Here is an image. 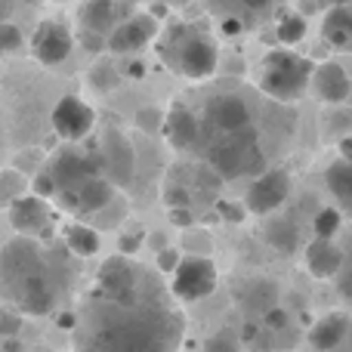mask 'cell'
<instances>
[{
	"label": "cell",
	"instance_id": "40",
	"mask_svg": "<svg viewBox=\"0 0 352 352\" xmlns=\"http://www.w3.org/2000/svg\"><path fill=\"white\" fill-rule=\"evenodd\" d=\"M340 155H343L346 161H352V133H349V136H343V140H340Z\"/></svg>",
	"mask_w": 352,
	"mask_h": 352
},
{
	"label": "cell",
	"instance_id": "13",
	"mask_svg": "<svg viewBox=\"0 0 352 352\" xmlns=\"http://www.w3.org/2000/svg\"><path fill=\"white\" fill-rule=\"evenodd\" d=\"M99 291L111 300H136L140 285H136V269L127 263V256H111L99 269Z\"/></svg>",
	"mask_w": 352,
	"mask_h": 352
},
{
	"label": "cell",
	"instance_id": "3",
	"mask_svg": "<svg viewBox=\"0 0 352 352\" xmlns=\"http://www.w3.org/2000/svg\"><path fill=\"white\" fill-rule=\"evenodd\" d=\"M161 56L176 74L188 80H204L217 72L219 50L207 31L192 22H176L161 37Z\"/></svg>",
	"mask_w": 352,
	"mask_h": 352
},
{
	"label": "cell",
	"instance_id": "6",
	"mask_svg": "<svg viewBox=\"0 0 352 352\" xmlns=\"http://www.w3.org/2000/svg\"><path fill=\"white\" fill-rule=\"evenodd\" d=\"M217 287V269L204 256H186L173 269V294L179 300H201Z\"/></svg>",
	"mask_w": 352,
	"mask_h": 352
},
{
	"label": "cell",
	"instance_id": "5",
	"mask_svg": "<svg viewBox=\"0 0 352 352\" xmlns=\"http://www.w3.org/2000/svg\"><path fill=\"white\" fill-rule=\"evenodd\" d=\"M309 78H312V62L291 53V50H272V53L263 56L260 90L266 96L278 99V102L297 99L306 90Z\"/></svg>",
	"mask_w": 352,
	"mask_h": 352
},
{
	"label": "cell",
	"instance_id": "31",
	"mask_svg": "<svg viewBox=\"0 0 352 352\" xmlns=\"http://www.w3.org/2000/svg\"><path fill=\"white\" fill-rule=\"evenodd\" d=\"M0 50H3V53L22 50V31H19L12 22H0Z\"/></svg>",
	"mask_w": 352,
	"mask_h": 352
},
{
	"label": "cell",
	"instance_id": "34",
	"mask_svg": "<svg viewBox=\"0 0 352 352\" xmlns=\"http://www.w3.org/2000/svg\"><path fill=\"white\" fill-rule=\"evenodd\" d=\"M263 324H266V328H269V334H272V331L287 328V312L281 309V306H272V309H269L266 316H263Z\"/></svg>",
	"mask_w": 352,
	"mask_h": 352
},
{
	"label": "cell",
	"instance_id": "41",
	"mask_svg": "<svg viewBox=\"0 0 352 352\" xmlns=\"http://www.w3.org/2000/svg\"><path fill=\"white\" fill-rule=\"evenodd\" d=\"M248 10H254V12H263V10H269V0H241Z\"/></svg>",
	"mask_w": 352,
	"mask_h": 352
},
{
	"label": "cell",
	"instance_id": "23",
	"mask_svg": "<svg viewBox=\"0 0 352 352\" xmlns=\"http://www.w3.org/2000/svg\"><path fill=\"white\" fill-rule=\"evenodd\" d=\"M80 25L84 31L109 34L115 28V0H87L80 10Z\"/></svg>",
	"mask_w": 352,
	"mask_h": 352
},
{
	"label": "cell",
	"instance_id": "16",
	"mask_svg": "<svg viewBox=\"0 0 352 352\" xmlns=\"http://www.w3.org/2000/svg\"><path fill=\"white\" fill-rule=\"evenodd\" d=\"M10 223L19 235H41L50 226V207L41 195H19L10 201Z\"/></svg>",
	"mask_w": 352,
	"mask_h": 352
},
{
	"label": "cell",
	"instance_id": "9",
	"mask_svg": "<svg viewBox=\"0 0 352 352\" xmlns=\"http://www.w3.org/2000/svg\"><path fill=\"white\" fill-rule=\"evenodd\" d=\"M50 173H53L56 186L62 188H78L84 179H90V176H99L102 173V158H93V155H84V152H72V148H62V152L53 155V161H50L47 167Z\"/></svg>",
	"mask_w": 352,
	"mask_h": 352
},
{
	"label": "cell",
	"instance_id": "42",
	"mask_svg": "<svg viewBox=\"0 0 352 352\" xmlns=\"http://www.w3.org/2000/svg\"><path fill=\"white\" fill-rule=\"evenodd\" d=\"M223 31H226V34H238V31H241V22H238V19H226Z\"/></svg>",
	"mask_w": 352,
	"mask_h": 352
},
{
	"label": "cell",
	"instance_id": "24",
	"mask_svg": "<svg viewBox=\"0 0 352 352\" xmlns=\"http://www.w3.org/2000/svg\"><path fill=\"white\" fill-rule=\"evenodd\" d=\"M65 244L74 256H96L99 254V232L93 226L72 223L65 229Z\"/></svg>",
	"mask_w": 352,
	"mask_h": 352
},
{
	"label": "cell",
	"instance_id": "28",
	"mask_svg": "<svg viewBox=\"0 0 352 352\" xmlns=\"http://www.w3.org/2000/svg\"><path fill=\"white\" fill-rule=\"evenodd\" d=\"M340 210H334V207H324V210L316 213V219H312V232H316V238H334L337 232H340Z\"/></svg>",
	"mask_w": 352,
	"mask_h": 352
},
{
	"label": "cell",
	"instance_id": "18",
	"mask_svg": "<svg viewBox=\"0 0 352 352\" xmlns=\"http://www.w3.org/2000/svg\"><path fill=\"white\" fill-rule=\"evenodd\" d=\"M164 133H167V142L182 152V148H192L201 140V124L188 109L176 105L170 115L164 118Z\"/></svg>",
	"mask_w": 352,
	"mask_h": 352
},
{
	"label": "cell",
	"instance_id": "7",
	"mask_svg": "<svg viewBox=\"0 0 352 352\" xmlns=\"http://www.w3.org/2000/svg\"><path fill=\"white\" fill-rule=\"evenodd\" d=\"M50 121H53V130L62 140L74 142V140H84V136L93 133V127H96V111L80 96H62L59 102H56Z\"/></svg>",
	"mask_w": 352,
	"mask_h": 352
},
{
	"label": "cell",
	"instance_id": "30",
	"mask_svg": "<svg viewBox=\"0 0 352 352\" xmlns=\"http://www.w3.org/2000/svg\"><path fill=\"white\" fill-rule=\"evenodd\" d=\"M90 84H93V90L109 93V90H115V87L121 84V74L115 72V65L99 62V65H93V72H90Z\"/></svg>",
	"mask_w": 352,
	"mask_h": 352
},
{
	"label": "cell",
	"instance_id": "11",
	"mask_svg": "<svg viewBox=\"0 0 352 352\" xmlns=\"http://www.w3.org/2000/svg\"><path fill=\"white\" fill-rule=\"evenodd\" d=\"M204 121L210 124L219 133H232V130H241L250 124V109L241 96H232V93H219V96L207 99L204 105Z\"/></svg>",
	"mask_w": 352,
	"mask_h": 352
},
{
	"label": "cell",
	"instance_id": "27",
	"mask_svg": "<svg viewBox=\"0 0 352 352\" xmlns=\"http://www.w3.org/2000/svg\"><path fill=\"white\" fill-rule=\"evenodd\" d=\"M275 37H278V43H287V47L300 43L306 37V19L300 12H285L275 25Z\"/></svg>",
	"mask_w": 352,
	"mask_h": 352
},
{
	"label": "cell",
	"instance_id": "14",
	"mask_svg": "<svg viewBox=\"0 0 352 352\" xmlns=\"http://www.w3.org/2000/svg\"><path fill=\"white\" fill-rule=\"evenodd\" d=\"M59 198L65 201L68 207H74L78 213H96V210H102L105 204H111L115 186H111V179H105V176H90V179H84L78 188H62Z\"/></svg>",
	"mask_w": 352,
	"mask_h": 352
},
{
	"label": "cell",
	"instance_id": "25",
	"mask_svg": "<svg viewBox=\"0 0 352 352\" xmlns=\"http://www.w3.org/2000/svg\"><path fill=\"white\" fill-rule=\"evenodd\" d=\"M266 241L272 244L275 250H281V254H294V250L300 248V232L291 219L281 217V219H272V223L266 226Z\"/></svg>",
	"mask_w": 352,
	"mask_h": 352
},
{
	"label": "cell",
	"instance_id": "39",
	"mask_svg": "<svg viewBox=\"0 0 352 352\" xmlns=\"http://www.w3.org/2000/svg\"><path fill=\"white\" fill-rule=\"evenodd\" d=\"M140 244H142V238H140V235H136V238H121V250H124V254H130V250H136V248H140Z\"/></svg>",
	"mask_w": 352,
	"mask_h": 352
},
{
	"label": "cell",
	"instance_id": "44",
	"mask_svg": "<svg viewBox=\"0 0 352 352\" xmlns=\"http://www.w3.org/2000/svg\"><path fill=\"white\" fill-rule=\"evenodd\" d=\"M142 72H146V68H142L140 62H133V65H130V78H142Z\"/></svg>",
	"mask_w": 352,
	"mask_h": 352
},
{
	"label": "cell",
	"instance_id": "20",
	"mask_svg": "<svg viewBox=\"0 0 352 352\" xmlns=\"http://www.w3.org/2000/svg\"><path fill=\"white\" fill-rule=\"evenodd\" d=\"M238 300H241V309L248 312V316L263 318L272 306H278V287H275L269 278H254L241 287V297Z\"/></svg>",
	"mask_w": 352,
	"mask_h": 352
},
{
	"label": "cell",
	"instance_id": "2",
	"mask_svg": "<svg viewBox=\"0 0 352 352\" xmlns=\"http://www.w3.org/2000/svg\"><path fill=\"white\" fill-rule=\"evenodd\" d=\"M0 291L22 316H50L59 300V285L47 254L31 235H19L0 250Z\"/></svg>",
	"mask_w": 352,
	"mask_h": 352
},
{
	"label": "cell",
	"instance_id": "45",
	"mask_svg": "<svg viewBox=\"0 0 352 352\" xmlns=\"http://www.w3.org/2000/svg\"><path fill=\"white\" fill-rule=\"evenodd\" d=\"M331 6H337V3H352V0H328Z\"/></svg>",
	"mask_w": 352,
	"mask_h": 352
},
{
	"label": "cell",
	"instance_id": "36",
	"mask_svg": "<svg viewBox=\"0 0 352 352\" xmlns=\"http://www.w3.org/2000/svg\"><path fill=\"white\" fill-rule=\"evenodd\" d=\"M19 334V316L16 312H0V337H16Z\"/></svg>",
	"mask_w": 352,
	"mask_h": 352
},
{
	"label": "cell",
	"instance_id": "21",
	"mask_svg": "<svg viewBox=\"0 0 352 352\" xmlns=\"http://www.w3.org/2000/svg\"><path fill=\"white\" fill-rule=\"evenodd\" d=\"M322 34L331 47L337 50H352V3H337L324 16Z\"/></svg>",
	"mask_w": 352,
	"mask_h": 352
},
{
	"label": "cell",
	"instance_id": "38",
	"mask_svg": "<svg viewBox=\"0 0 352 352\" xmlns=\"http://www.w3.org/2000/svg\"><path fill=\"white\" fill-rule=\"evenodd\" d=\"M179 260H182V256L176 254L173 248H164V250L158 254V269H164V272H173V269L179 266Z\"/></svg>",
	"mask_w": 352,
	"mask_h": 352
},
{
	"label": "cell",
	"instance_id": "26",
	"mask_svg": "<svg viewBox=\"0 0 352 352\" xmlns=\"http://www.w3.org/2000/svg\"><path fill=\"white\" fill-rule=\"evenodd\" d=\"M328 186L334 192V198L340 201V207H346L352 213V161H337L328 170Z\"/></svg>",
	"mask_w": 352,
	"mask_h": 352
},
{
	"label": "cell",
	"instance_id": "43",
	"mask_svg": "<svg viewBox=\"0 0 352 352\" xmlns=\"http://www.w3.org/2000/svg\"><path fill=\"white\" fill-rule=\"evenodd\" d=\"M331 352H352V328H349V334L340 340V346H334Z\"/></svg>",
	"mask_w": 352,
	"mask_h": 352
},
{
	"label": "cell",
	"instance_id": "35",
	"mask_svg": "<svg viewBox=\"0 0 352 352\" xmlns=\"http://www.w3.org/2000/svg\"><path fill=\"white\" fill-rule=\"evenodd\" d=\"M136 124H140L142 130H148V133H155V130H158L164 121H161V111L158 109H142L140 115H136Z\"/></svg>",
	"mask_w": 352,
	"mask_h": 352
},
{
	"label": "cell",
	"instance_id": "29",
	"mask_svg": "<svg viewBox=\"0 0 352 352\" xmlns=\"http://www.w3.org/2000/svg\"><path fill=\"white\" fill-rule=\"evenodd\" d=\"M25 192V176L22 170H3L0 173V204H10Z\"/></svg>",
	"mask_w": 352,
	"mask_h": 352
},
{
	"label": "cell",
	"instance_id": "12",
	"mask_svg": "<svg viewBox=\"0 0 352 352\" xmlns=\"http://www.w3.org/2000/svg\"><path fill=\"white\" fill-rule=\"evenodd\" d=\"M102 167L109 170L111 182H121V186H127L130 179H133V170H136V155H133V146H130V140L124 133H118V130H109L102 140Z\"/></svg>",
	"mask_w": 352,
	"mask_h": 352
},
{
	"label": "cell",
	"instance_id": "19",
	"mask_svg": "<svg viewBox=\"0 0 352 352\" xmlns=\"http://www.w3.org/2000/svg\"><path fill=\"white\" fill-rule=\"evenodd\" d=\"M340 266H343V254L331 244V238H316L306 248V269L316 278H331V275L340 272Z\"/></svg>",
	"mask_w": 352,
	"mask_h": 352
},
{
	"label": "cell",
	"instance_id": "33",
	"mask_svg": "<svg viewBox=\"0 0 352 352\" xmlns=\"http://www.w3.org/2000/svg\"><path fill=\"white\" fill-rule=\"evenodd\" d=\"M204 352H241V349H238V343L232 340V337L213 334V337H207L204 340Z\"/></svg>",
	"mask_w": 352,
	"mask_h": 352
},
{
	"label": "cell",
	"instance_id": "4",
	"mask_svg": "<svg viewBox=\"0 0 352 352\" xmlns=\"http://www.w3.org/2000/svg\"><path fill=\"white\" fill-rule=\"evenodd\" d=\"M207 164L223 176V179H235V176L263 170V148H260V142H256V130L248 124V127L232 130L223 140L210 142V148H207Z\"/></svg>",
	"mask_w": 352,
	"mask_h": 352
},
{
	"label": "cell",
	"instance_id": "17",
	"mask_svg": "<svg viewBox=\"0 0 352 352\" xmlns=\"http://www.w3.org/2000/svg\"><path fill=\"white\" fill-rule=\"evenodd\" d=\"M309 80H312V87H316V93L328 105H340L352 93V80L340 62H322V65H316Z\"/></svg>",
	"mask_w": 352,
	"mask_h": 352
},
{
	"label": "cell",
	"instance_id": "1",
	"mask_svg": "<svg viewBox=\"0 0 352 352\" xmlns=\"http://www.w3.org/2000/svg\"><path fill=\"white\" fill-rule=\"evenodd\" d=\"M182 322L164 306L102 297L84 312L78 352H176Z\"/></svg>",
	"mask_w": 352,
	"mask_h": 352
},
{
	"label": "cell",
	"instance_id": "46",
	"mask_svg": "<svg viewBox=\"0 0 352 352\" xmlns=\"http://www.w3.org/2000/svg\"><path fill=\"white\" fill-rule=\"evenodd\" d=\"M37 352H47V349H37Z\"/></svg>",
	"mask_w": 352,
	"mask_h": 352
},
{
	"label": "cell",
	"instance_id": "15",
	"mask_svg": "<svg viewBox=\"0 0 352 352\" xmlns=\"http://www.w3.org/2000/svg\"><path fill=\"white\" fill-rule=\"evenodd\" d=\"M155 31H158V25H155L152 16H133L127 19V22L115 25V28L109 31V37H105V47L111 50V53H136V50H142L148 41L155 37Z\"/></svg>",
	"mask_w": 352,
	"mask_h": 352
},
{
	"label": "cell",
	"instance_id": "32",
	"mask_svg": "<svg viewBox=\"0 0 352 352\" xmlns=\"http://www.w3.org/2000/svg\"><path fill=\"white\" fill-rule=\"evenodd\" d=\"M31 192L34 195H41V198H56L59 195V186H56V179H53V173L50 170H41L31 179Z\"/></svg>",
	"mask_w": 352,
	"mask_h": 352
},
{
	"label": "cell",
	"instance_id": "22",
	"mask_svg": "<svg viewBox=\"0 0 352 352\" xmlns=\"http://www.w3.org/2000/svg\"><path fill=\"white\" fill-rule=\"evenodd\" d=\"M349 318L343 312H334V316H324L316 328L309 331V343L316 346L318 352H331L334 346H340V340L349 334Z\"/></svg>",
	"mask_w": 352,
	"mask_h": 352
},
{
	"label": "cell",
	"instance_id": "47",
	"mask_svg": "<svg viewBox=\"0 0 352 352\" xmlns=\"http://www.w3.org/2000/svg\"><path fill=\"white\" fill-rule=\"evenodd\" d=\"M28 3H34V0H28Z\"/></svg>",
	"mask_w": 352,
	"mask_h": 352
},
{
	"label": "cell",
	"instance_id": "8",
	"mask_svg": "<svg viewBox=\"0 0 352 352\" xmlns=\"http://www.w3.org/2000/svg\"><path fill=\"white\" fill-rule=\"evenodd\" d=\"M74 50V37L72 31L62 22L50 19V22H41L37 31L31 34V53L41 65H62V62L72 56Z\"/></svg>",
	"mask_w": 352,
	"mask_h": 352
},
{
	"label": "cell",
	"instance_id": "10",
	"mask_svg": "<svg viewBox=\"0 0 352 352\" xmlns=\"http://www.w3.org/2000/svg\"><path fill=\"white\" fill-rule=\"evenodd\" d=\"M291 192V176L285 170H266L254 179V186L248 188V198H244V207L250 213H269L281 204Z\"/></svg>",
	"mask_w": 352,
	"mask_h": 352
},
{
	"label": "cell",
	"instance_id": "37",
	"mask_svg": "<svg viewBox=\"0 0 352 352\" xmlns=\"http://www.w3.org/2000/svg\"><path fill=\"white\" fill-rule=\"evenodd\" d=\"M219 213H223V219H232V223H241V219L248 217V210H244L241 204H232V201H223Z\"/></svg>",
	"mask_w": 352,
	"mask_h": 352
}]
</instances>
